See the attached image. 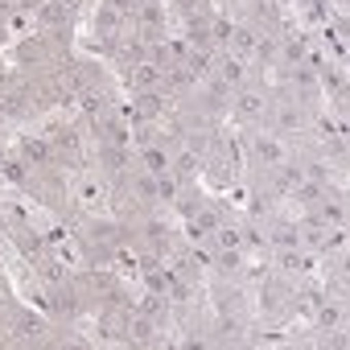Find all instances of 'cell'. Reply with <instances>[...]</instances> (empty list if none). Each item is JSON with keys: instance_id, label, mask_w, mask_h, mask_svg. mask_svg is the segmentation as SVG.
I'll return each mask as SVG.
<instances>
[{"instance_id": "1", "label": "cell", "mask_w": 350, "mask_h": 350, "mask_svg": "<svg viewBox=\"0 0 350 350\" xmlns=\"http://www.w3.org/2000/svg\"><path fill=\"white\" fill-rule=\"evenodd\" d=\"M231 111H235V120L252 124V120H260V116L268 111V99H264V91H256V87H239V91L231 95Z\"/></svg>"}, {"instance_id": "2", "label": "cell", "mask_w": 350, "mask_h": 350, "mask_svg": "<svg viewBox=\"0 0 350 350\" xmlns=\"http://www.w3.org/2000/svg\"><path fill=\"white\" fill-rule=\"evenodd\" d=\"M161 83H165V70L161 66H152V62H136V66H128V87L140 95V91H161Z\"/></svg>"}, {"instance_id": "3", "label": "cell", "mask_w": 350, "mask_h": 350, "mask_svg": "<svg viewBox=\"0 0 350 350\" xmlns=\"http://www.w3.org/2000/svg\"><path fill=\"white\" fill-rule=\"evenodd\" d=\"M215 75L231 87V91H239V87H247V62L243 58H235V54H227V58H219L215 62Z\"/></svg>"}, {"instance_id": "4", "label": "cell", "mask_w": 350, "mask_h": 350, "mask_svg": "<svg viewBox=\"0 0 350 350\" xmlns=\"http://www.w3.org/2000/svg\"><path fill=\"white\" fill-rule=\"evenodd\" d=\"M124 338L136 342V346H148V342H157V321H152L148 313H132V317L124 321Z\"/></svg>"}, {"instance_id": "5", "label": "cell", "mask_w": 350, "mask_h": 350, "mask_svg": "<svg viewBox=\"0 0 350 350\" xmlns=\"http://www.w3.org/2000/svg\"><path fill=\"white\" fill-rule=\"evenodd\" d=\"M313 211V223L317 227H342L346 223V202L342 198H321L317 206H309Z\"/></svg>"}, {"instance_id": "6", "label": "cell", "mask_w": 350, "mask_h": 350, "mask_svg": "<svg viewBox=\"0 0 350 350\" xmlns=\"http://www.w3.org/2000/svg\"><path fill=\"white\" fill-rule=\"evenodd\" d=\"M215 62H219V58H215L211 46H190V54H186L182 66H186L194 79H206V75H215Z\"/></svg>"}, {"instance_id": "7", "label": "cell", "mask_w": 350, "mask_h": 350, "mask_svg": "<svg viewBox=\"0 0 350 350\" xmlns=\"http://www.w3.org/2000/svg\"><path fill=\"white\" fill-rule=\"evenodd\" d=\"M252 152H256V161H260V165H268V169H276V165L288 157V152H284V144H280L276 136H256V140H252Z\"/></svg>"}, {"instance_id": "8", "label": "cell", "mask_w": 350, "mask_h": 350, "mask_svg": "<svg viewBox=\"0 0 350 350\" xmlns=\"http://www.w3.org/2000/svg\"><path fill=\"white\" fill-rule=\"evenodd\" d=\"M198 169H202V157H198L194 148H182L178 157L169 161V173H173L178 182H194V178H198Z\"/></svg>"}, {"instance_id": "9", "label": "cell", "mask_w": 350, "mask_h": 350, "mask_svg": "<svg viewBox=\"0 0 350 350\" xmlns=\"http://www.w3.org/2000/svg\"><path fill=\"white\" fill-rule=\"evenodd\" d=\"M276 58H280L284 66H301V62H309V42H305V38H284V42L276 46Z\"/></svg>"}, {"instance_id": "10", "label": "cell", "mask_w": 350, "mask_h": 350, "mask_svg": "<svg viewBox=\"0 0 350 350\" xmlns=\"http://www.w3.org/2000/svg\"><path fill=\"white\" fill-rule=\"evenodd\" d=\"M272 120H276V128H280V132H301L309 116H305V107H301V103H280Z\"/></svg>"}, {"instance_id": "11", "label": "cell", "mask_w": 350, "mask_h": 350, "mask_svg": "<svg viewBox=\"0 0 350 350\" xmlns=\"http://www.w3.org/2000/svg\"><path fill=\"white\" fill-rule=\"evenodd\" d=\"M140 165H144V173L161 178V173H169V152H165L161 144H144V148H140Z\"/></svg>"}, {"instance_id": "12", "label": "cell", "mask_w": 350, "mask_h": 350, "mask_svg": "<svg viewBox=\"0 0 350 350\" xmlns=\"http://www.w3.org/2000/svg\"><path fill=\"white\" fill-rule=\"evenodd\" d=\"M120 25H124V13H120L116 5H99V13H95V33H99V38H111V33H120Z\"/></svg>"}, {"instance_id": "13", "label": "cell", "mask_w": 350, "mask_h": 350, "mask_svg": "<svg viewBox=\"0 0 350 350\" xmlns=\"http://www.w3.org/2000/svg\"><path fill=\"white\" fill-rule=\"evenodd\" d=\"M293 198H297L301 206H317V202L325 198V182H317V178H301V182L293 186Z\"/></svg>"}, {"instance_id": "14", "label": "cell", "mask_w": 350, "mask_h": 350, "mask_svg": "<svg viewBox=\"0 0 350 350\" xmlns=\"http://www.w3.org/2000/svg\"><path fill=\"white\" fill-rule=\"evenodd\" d=\"M276 264H280V272H288V276L309 272V256H305L301 247H280V252H276Z\"/></svg>"}, {"instance_id": "15", "label": "cell", "mask_w": 350, "mask_h": 350, "mask_svg": "<svg viewBox=\"0 0 350 350\" xmlns=\"http://www.w3.org/2000/svg\"><path fill=\"white\" fill-rule=\"evenodd\" d=\"M116 54L124 58V66H136V62L148 58V42H140V38H120V42H116Z\"/></svg>"}, {"instance_id": "16", "label": "cell", "mask_w": 350, "mask_h": 350, "mask_svg": "<svg viewBox=\"0 0 350 350\" xmlns=\"http://www.w3.org/2000/svg\"><path fill=\"white\" fill-rule=\"evenodd\" d=\"M161 103H165V95H161V91H140V95H136V124H140V120L161 116Z\"/></svg>"}, {"instance_id": "17", "label": "cell", "mask_w": 350, "mask_h": 350, "mask_svg": "<svg viewBox=\"0 0 350 350\" xmlns=\"http://www.w3.org/2000/svg\"><path fill=\"white\" fill-rule=\"evenodd\" d=\"M219 223H223V219H219V211H215V206H202V211H194V215H190V231H194L198 239H202V235H211Z\"/></svg>"}, {"instance_id": "18", "label": "cell", "mask_w": 350, "mask_h": 350, "mask_svg": "<svg viewBox=\"0 0 350 350\" xmlns=\"http://www.w3.org/2000/svg\"><path fill=\"white\" fill-rule=\"evenodd\" d=\"M211 239H215L219 252H223V247H243V231H239V227H227V223H219V227L211 231Z\"/></svg>"}, {"instance_id": "19", "label": "cell", "mask_w": 350, "mask_h": 350, "mask_svg": "<svg viewBox=\"0 0 350 350\" xmlns=\"http://www.w3.org/2000/svg\"><path fill=\"white\" fill-rule=\"evenodd\" d=\"M317 325L321 329H338L342 325V305L338 301H321L317 305Z\"/></svg>"}, {"instance_id": "20", "label": "cell", "mask_w": 350, "mask_h": 350, "mask_svg": "<svg viewBox=\"0 0 350 350\" xmlns=\"http://www.w3.org/2000/svg\"><path fill=\"white\" fill-rule=\"evenodd\" d=\"M66 21H70V13L58 5V0H50V5L38 9V25H66Z\"/></svg>"}, {"instance_id": "21", "label": "cell", "mask_w": 350, "mask_h": 350, "mask_svg": "<svg viewBox=\"0 0 350 350\" xmlns=\"http://www.w3.org/2000/svg\"><path fill=\"white\" fill-rule=\"evenodd\" d=\"M144 62H152V66H161V70L178 66V62H173V46H169V42H152V46H148V58H144Z\"/></svg>"}, {"instance_id": "22", "label": "cell", "mask_w": 350, "mask_h": 350, "mask_svg": "<svg viewBox=\"0 0 350 350\" xmlns=\"http://www.w3.org/2000/svg\"><path fill=\"white\" fill-rule=\"evenodd\" d=\"M25 157H29L33 165H50V161H54V144H50V140H25Z\"/></svg>"}, {"instance_id": "23", "label": "cell", "mask_w": 350, "mask_h": 350, "mask_svg": "<svg viewBox=\"0 0 350 350\" xmlns=\"http://www.w3.org/2000/svg\"><path fill=\"white\" fill-rule=\"evenodd\" d=\"M99 157H103V165H107L111 173H120V169L128 165V148H124V144H103Z\"/></svg>"}, {"instance_id": "24", "label": "cell", "mask_w": 350, "mask_h": 350, "mask_svg": "<svg viewBox=\"0 0 350 350\" xmlns=\"http://www.w3.org/2000/svg\"><path fill=\"white\" fill-rule=\"evenodd\" d=\"M321 83L329 91H338V99H346V75H342V66H325L321 70Z\"/></svg>"}, {"instance_id": "25", "label": "cell", "mask_w": 350, "mask_h": 350, "mask_svg": "<svg viewBox=\"0 0 350 350\" xmlns=\"http://www.w3.org/2000/svg\"><path fill=\"white\" fill-rule=\"evenodd\" d=\"M215 268H219L223 276H231V272H239V247H223V252L215 256Z\"/></svg>"}, {"instance_id": "26", "label": "cell", "mask_w": 350, "mask_h": 350, "mask_svg": "<svg viewBox=\"0 0 350 350\" xmlns=\"http://www.w3.org/2000/svg\"><path fill=\"white\" fill-rule=\"evenodd\" d=\"M136 313H148V317H152V321H157V317H161V313H165V301H161V297H157V293H144V297H140V301H136Z\"/></svg>"}, {"instance_id": "27", "label": "cell", "mask_w": 350, "mask_h": 350, "mask_svg": "<svg viewBox=\"0 0 350 350\" xmlns=\"http://www.w3.org/2000/svg\"><path fill=\"white\" fill-rule=\"evenodd\" d=\"M157 194L165 202H173V198H178V178H173V173H161V178H157Z\"/></svg>"}, {"instance_id": "28", "label": "cell", "mask_w": 350, "mask_h": 350, "mask_svg": "<svg viewBox=\"0 0 350 350\" xmlns=\"http://www.w3.org/2000/svg\"><path fill=\"white\" fill-rule=\"evenodd\" d=\"M272 239H276V247H301V231H293V227H280Z\"/></svg>"}, {"instance_id": "29", "label": "cell", "mask_w": 350, "mask_h": 350, "mask_svg": "<svg viewBox=\"0 0 350 350\" xmlns=\"http://www.w3.org/2000/svg\"><path fill=\"white\" fill-rule=\"evenodd\" d=\"M0 169H5V178H9V182H25V165H21V161H5Z\"/></svg>"}, {"instance_id": "30", "label": "cell", "mask_w": 350, "mask_h": 350, "mask_svg": "<svg viewBox=\"0 0 350 350\" xmlns=\"http://www.w3.org/2000/svg\"><path fill=\"white\" fill-rule=\"evenodd\" d=\"M305 178H317V182H329V165H325V161H313V165H309V173H305Z\"/></svg>"}, {"instance_id": "31", "label": "cell", "mask_w": 350, "mask_h": 350, "mask_svg": "<svg viewBox=\"0 0 350 350\" xmlns=\"http://www.w3.org/2000/svg\"><path fill=\"white\" fill-rule=\"evenodd\" d=\"M21 252H25V256H38V252H42V239H33V231H25V235H21Z\"/></svg>"}, {"instance_id": "32", "label": "cell", "mask_w": 350, "mask_h": 350, "mask_svg": "<svg viewBox=\"0 0 350 350\" xmlns=\"http://www.w3.org/2000/svg\"><path fill=\"white\" fill-rule=\"evenodd\" d=\"M178 9H182V13L190 17V13H198V0H178Z\"/></svg>"}, {"instance_id": "33", "label": "cell", "mask_w": 350, "mask_h": 350, "mask_svg": "<svg viewBox=\"0 0 350 350\" xmlns=\"http://www.w3.org/2000/svg\"><path fill=\"white\" fill-rule=\"evenodd\" d=\"M58 5H62L66 13H75V9H79V0H58Z\"/></svg>"}]
</instances>
